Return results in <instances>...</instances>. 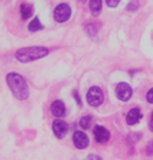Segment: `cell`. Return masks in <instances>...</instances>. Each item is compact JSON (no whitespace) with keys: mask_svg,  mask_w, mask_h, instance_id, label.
Masks as SVG:
<instances>
[{"mask_svg":"<svg viewBox=\"0 0 153 160\" xmlns=\"http://www.w3.org/2000/svg\"><path fill=\"white\" fill-rule=\"evenodd\" d=\"M93 135H94L96 141L99 142V143H105L110 139V133L104 127H102V126H96L94 127V129H93Z\"/></svg>","mask_w":153,"mask_h":160,"instance_id":"ba28073f","label":"cell"},{"mask_svg":"<svg viewBox=\"0 0 153 160\" xmlns=\"http://www.w3.org/2000/svg\"><path fill=\"white\" fill-rule=\"evenodd\" d=\"M139 8V1L138 0H132L128 5H127V11H130V12H134Z\"/></svg>","mask_w":153,"mask_h":160,"instance_id":"9a60e30c","label":"cell"},{"mask_svg":"<svg viewBox=\"0 0 153 160\" xmlns=\"http://www.w3.org/2000/svg\"><path fill=\"white\" fill-rule=\"evenodd\" d=\"M49 54V49L46 47H29V48H22L19 50H17L16 53V59L27 63L31 61L38 60L41 58H44Z\"/></svg>","mask_w":153,"mask_h":160,"instance_id":"7a4b0ae2","label":"cell"},{"mask_svg":"<svg viewBox=\"0 0 153 160\" xmlns=\"http://www.w3.org/2000/svg\"><path fill=\"white\" fill-rule=\"evenodd\" d=\"M53 132L58 139H64L68 132V124L65 121L56 120L53 123Z\"/></svg>","mask_w":153,"mask_h":160,"instance_id":"8992f818","label":"cell"},{"mask_svg":"<svg viewBox=\"0 0 153 160\" xmlns=\"http://www.w3.org/2000/svg\"><path fill=\"white\" fill-rule=\"evenodd\" d=\"M73 143L77 148L84 149V148H86L89 146V138H87V135L85 133L77 130L73 134Z\"/></svg>","mask_w":153,"mask_h":160,"instance_id":"52a82bcc","label":"cell"},{"mask_svg":"<svg viewBox=\"0 0 153 160\" xmlns=\"http://www.w3.org/2000/svg\"><path fill=\"white\" fill-rule=\"evenodd\" d=\"M19 12L22 19H29L33 13V7L31 4H22L19 6Z\"/></svg>","mask_w":153,"mask_h":160,"instance_id":"8fae6325","label":"cell"},{"mask_svg":"<svg viewBox=\"0 0 153 160\" xmlns=\"http://www.w3.org/2000/svg\"><path fill=\"white\" fill-rule=\"evenodd\" d=\"M79 1H81V2H84V1H86V0H79Z\"/></svg>","mask_w":153,"mask_h":160,"instance_id":"7402d4cb","label":"cell"},{"mask_svg":"<svg viewBox=\"0 0 153 160\" xmlns=\"http://www.w3.org/2000/svg\"><path fill=\"white\" fill-rule=\"evenodd\" d=\"M146 99L148 103H151V104H153V87L147 92V96H146Z\"/></svg>","mask_w":153,"mask_h":160,"instance_id":"ac0fdd59","label":"cell"},{"mask_svg":"<svg viewBox=\"0 0 153 160\" xmlns=\"http://www.w3.org/2000/svg\"><path fill=\"white\" fill-rule=\"evenodd\" d=\"M103 91L100 90L99 87L93 86L91 87L86 94V99L87 103L91 105V107H99L100 104L103 103Z\"/></svg>","mask_w":153,"mask_h":160,"instance_id":"277c9868","label":"cell"},{"mask_svg":"<svg viewBox=\"0 0 153 160\" xmlns=\"http://www.w3.org/2000/svg\"><path fill=\"white\" fill-rule=\"evenodd\" d=\"M28 29H29L30 32H36V31H38V30H42V29H43V25L41 24V20L38 19V17H35V18L29 23Z\"/></svg>","mask_w":153,"mask_h":160,"instance_id":"4fadbf2b","label":"cell"},{"mask_svg":"<svg viewBox=\"0 0 153 160\" xmlns=\"http://www.w3.org/2000/svg\"><path fill=\"white\" fill-rule=\"evenodd\" d=\"M121 0H107V5L109 7H116L120 4Z\"/></svg>","mask_w":153,"mask_h":160,"instance_id":"e0dca14e","label":"cell"},{"mask_svg":"<svg viewBox=\"0 0 153 160\" xmlns=\"http://www.w3.org/2000/svg\"><path fill=\"white\" fill-rule=\"evenodd\" d=\"M150 128H151V130L153 132V111L151 113V118H150Z\"/></svg>","mask_w":153,"mask_h":160,"instance_id":"44dd1931","label":"cell"},{"mask_svg":"<svg viewBox=\"0 0 153 160\" xmlns=\"http://www.w3.org/2000/svg\"><path fill=\"white\" fill-rule=\"evenodd\" d=\"M50 110H52V113H53L55 117H62L65 115L66 108H65V104L61 100H55L53 104H52Z\"/></svg>","mask_w":153,"mask_h":160,"instance_id":"30bf717a","label":"cell"},{"mask_svg":"<svg viewBox=\"0 0 153 160\" xmlns=\"http://www.w3.org/2000/svg\"><path fill=\"white\" fill-rule=\"evenodd\" d=\"M91 122H92L91 116H84V117H81V120H80L79 126L83 128V129H89V128L91 127Z\"/></svg>","mask_w":153,"mask_h":160,"instance_id":"5bb4252c","label":"cell"},{"mask_svg":"<svg viewBox=\"0 0 153 160\" xmlns=\"http://www.w3.org/2000/svg\"><path fill=\"white\" fill-rule=\"evenodd\" d=\"M85 30H86L87 32H89V35L90 36H92V35H94L96 33V28L92 25V23H87V24H85Z\"/></svg>","mask_w":153,"mask_h":160,"instance_id":"2e32d148","label":"cell"},{"mask_svg":"<svg viewBox=\"0 0 153 160\" xmlns=\"http://www.w3.org/2000/svg\"><path fill=\"white\" fill-rule=\"evenodd\" d=\"M86 160H102V159H100L99 157H96V155H92V154H91V155L87 157Z\"/></svg>","mask_w":153,"mask_h":160,"instance_id":"ffe728a7","label":"cell"},{"mask_svg":"<svg viewBox=\"0 0 153 160\" xmlns=\"http://www.w3.org/2000/svg\"><path fill=\"white\" fill-rule=\"evenodd\" d=\"M71 13L72 11H71L69 5L66 2H62V4H59L54 10V19L58 23H65L66 20L69 19Z\"/></svg>","mask_w":153,"mask_h":160,"instance_id":"3957f363","label":"cell"},{"mask_svg":"<svg viewBox=\"0 0 153 160\" xmlns=\"http://www.w3.org/2000/svg\"><path fill=\"white\" fill-rule=\"evenodd\" d=\"M90 10L94 17L98 16L102 11V0H91L90 1Z\"/></svg>","mask_w":153,"mask_h":160,"instance_id":"7c38bea8","label":"cell"},{"mask_svg":"<svg viewBox=\"0 0 153 160\" xmlns=\"http://www.w3.org/2000/svg\"><path fill=\"white\" fill-rule=\"evenodd\" d=\"M73 96H74V98L77 99V102H78L79 107H81V102H80V97H79V94H78V92H77V91H74V92H73Z\"/></svg>","mask_w":153,"mask_h":160,"instance_id":"d6986e66","label":"cell"},{"mask_svg":"<svg viewBox=\"0 0 153 160\" xmlns=\"http://www.w3.org/2000/svg\"><path fill=\"white\" fill-rule=\"evenodd\" d=\"M142 117V115L140 112V109L139 108H133V109H130L129 110V112L127 115V124H129V126H133L135 123H138L139 120Z\"/></svg>","mask_w":153,"mask_h":160,"instance_id":"9c48e42d","label":"cell"},{"mask_svg":"<svg viewBox=\"0 0 153 160\" xmlns=\"http://www.w3.org/2000/svg\"><path fill=\"white\" fill-rule=\"evenodd\" d=\"M132 87L129 86L127 82H120L117 84L116 86V96L120 100H123V102H127L132 97Z\"/></svg>","mask_w":153,"mask_h":160,"instance_id":"5b68a950","label":"cell"},{"mask_svg":"<svg viewBox=\"0 0 153 160\" xmlns=\"http://www.w3.org/2000/svg\"><path fill=\"white\" fill-rule=\"evenodd\" d=\"M6 81L14 97L19 100H24L29 97V87L25 79L18 73L7 74Z\"/></svg>","mask_w":153,"mask_h":160,"instance_id":"6da1fadb","label":"cell"}]
</instances>
